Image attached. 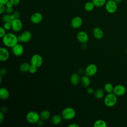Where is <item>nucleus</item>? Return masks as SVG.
<instances>
[{"label": "nucleus", "mask_w": 127, "mask_h": 127, "mask_svg": "<svg viewBox=\"0 0 127 127\" xmlns=\"http://www.w3.org/2000/svg\"><path fill=\"white\" fill-rule=\"evenodd\" d=\"M118 8L117 3L114 0H108L105 3V9L109 13H115Z\"/></svg>", "instance_id": "obj_5"}, {"label": "nucleus", "mask_w": 127, "mask_h": 127, "mask_svg": "<svg viewBox=\"0 0 127 127\" xmlns=\"http://www.w3.org/2000/svg\"><path fill=\"white\" fill-rule=\"evenodd\" d=\"M87 92L89 94H92L94 92V89L92 88H88L87 90Z\"/></svg>", "instance_id": "obj_38"}, {"label": "nucleus", "mask_w": 127, "mask_h": 127, "mask_svg": "<svg viewBox=\"0 0 127 127\" xmlns=\"http://www.w3.org/2000/svg\"><path fill=\"white\" fill-rule=\"evenodd\" d=\"M51 116V114L50 112L47 110H45L42 111L40 114V119L43 120V121H46L48 120Z\"/></svg>", "instance_id": "obj_20"}, {"label": "nucleus", "mask_w": 127, "mask_h": 127, "mask_svg": "<svg viewBox=\"0 0 127 127\" xmlns=\"http://www.w3.org/2000/svg\"><path fill=\"white\" fill-rule=\"evenodd\" d=\"M11 29L15 32H18L21 31L22 28V23L19 18H16L12 20Z\"/></svg>", "instance_id": "obj_9"}, {"label": "nucleus", "mask_w": 127, "mask_h": 127, "mask_svg": "<svg viewBox=\"0 0 127 127\" xmlns=\"http://www.w3.org/2000/svg\"><path fill=\"white\" fill-rule=\"evenodd\" d=\"M40 115L35 111H29L26 114V121L30 124H35L37 123L40 120Z\"/></svg>", "instance_id": "obj_4"}, {"label": "nucleus", "mask_w": 127, "mask_h": 127, "mask_svg": "<svg viewBox=\"0 0 127 127\" xmlns=\"http://www.w3.org/2000/svg\"><path fill=\"white\" fill-rule=\"evenodd\" d=\"M126 92V87L121 84H118L114 86L113 93L117 96H121L124 95Z\"/></svg>", "instance_id": "obj_10"}, {"label": "nucleus", "mask_w": 127, "mask_h": 127, "mask_svg": "<svg viewBox=\"0 0 127 127\" xmlns=\"http://www.w3.org/2000/svg\"><path fill=\"white\" fill-rule=\"evenodd\" d=\"M95 6L102 7L104 5H105L106 0H92V1Z\"/></svg>", "instance_id": "obj_27"}, {"label": "nucleus", "mask_w": 127, "mask_h": 127, "mask_svg": "<svg viewBox=\"0 0 127 127\" xmlns=\"http://www.w3.org/2000/svg\"></svg>", "instance_id": "obj_46"}, {"label": "nucleus", "mask_w": 127, "mask_h": 127, "mask_svg": "<svg viewBox=\"0 0 127 127\" xmlns=\"http://www.w3.org/2000/svg\"><path fill=\"white\" fill-rule=\"evenodd\" d=\"M114 0L115 1V2H116L117 4L120 3L122 2V1H123V0Z\"/></svg>", "instance_id": "obj_44"}, {"label": "nucleus", "mask_w": 127, "mask_h": 127, "mask_svg": "<svg viewBox=\"0 0 127 127\" xmlns=\"http://www.w3.org/2000/svg\"><path fill=\"white\" fill-rule=\"evenodd\" d=\"M12 52L14 56L19 57L23 54L24 48L22 45L17 43L12 48Z\"/></svg>", "instance_id": "obj_11"}, {"label": "nucleus", "mask_w": 127, "mask_h": 127, "mask_svg": "<svg viewBox=\"0 0 127 127\" xmlns=\"http://www.w3.org/2000/svg\"><path fill=\"white\" fill-rule=\"evenodd\" d=\"M117 96L113 92L108 93L105 96L104 100V102L107 107H112L117 104Z\"/></svg>", "instance_id": "obj_2"}, {"label": "nucleus", "mask_w": 127, "mask_h": 127, "mask_svg": "<svg viewBox=\"0 0 127 127\" xmlns=\"http://www.w3.org/2000/svg\"><path fill=\"white\" fill-rule=\"evenodd\" d=\"M6 110H7V108L5 106H3V107H2V108H1V112H5L6 111Z\"/></svg>", "instance_id": "obj_43"}, {"label": "nucleus", "mask_w": 127, "mask_h": 127, "mask_svg": "<svg viewBox=\"0 0 127 127\" xmlns=\"http://www.w3.org/2000/svg\"><path fill=\"white\" fill-rule=\"evenodd\" d=\"M2 41L4 46L9 48H12L19 42L17 36L12 33H6L2 38Z\"/></svg>", "instance_id": "obj_1"}, {"label": "nucleus", "mask_w": 127, "mask_h": 127, "mask_svg": "<svg viewBox=\"0 0 127 127\" xmlns=\"http://www.w3.org/2000/svg\"><path fill=\"white\" fill-rule=\"evenodd\" d=\"M104 95V92L102 89L99 88L96 90L94 92L95 97L98 99H102Z\"/></svg>", "instance_id": "obj_24"}, {"label": "nucleus", "mask_w": 127, "mask_h": 127, "mask_svg": "<svg viewBox=\"0 0 127 127\" xmlns=\"http://www.w3.org/2000/svg\"><path fill=\"white\" fill-rule=\"evenodd\" d=\"M82 19L80 17L75 16L71 21V26L74 29H77L82 25Z\"/></svg>", "instance_id": "obj_13"}, {"label": "nucleus", "mask_w": 127, "mask_h": 127, "mask_svg": "<svg viewBox=\"0 0 127 127\" xmlns=\"http://www.w3.org/2000/svg\"><path fill=\"white\" fill-rule=\"evenodd\" d=\"M4 117L3 115V113L1 111L0 112V124H1L4 121Z\"/></svg>", "instance_id": "obj_36"}, {"label": "nucleus", "mask_w": 127, "mask_h": 127, "mask_svg": "<svg viewBox=\"0 0 127 127\" xmlns=\"http://www.w3.org/2000/svg\"><path fill=\"white\" fill-rule=\"evenodd\" d=\"M10 0H0V3L5 5L7 2H8Z\"/></svg>", "instance_id": "obj_40"}, {"label": "nucleus", "mask_w": 127, "mask_h": 127, "mask_svg": "<svg viewBox=\"0 0 127 127\" xmlns=\"http://www.w3.org/2000/svg\"><path fill=\"white\" fill-rule=\"evenodd\" d=\"M6 34V30L3 27H0V37L2 38Z\"/></svg>", "instance_id": "obj_32"}, {"label": "nucleus", "mask_w": 127, "mask_h": 127, "mask_svg": "<svg viewBox=\"0 0 127 127\" xmlns=\"http://www.w3.org/2000/svg\"><path fill=\"white\" fill-rule=\"evenodd\" d=\"M6 6L4 4L0 3V13L2 14L4 11H5Z\"/></svg>", "instance_id": "obj_34"}, {"label": "nucleus", "mask_w": 127, "mask_h": 127, "mask_svg": "<svg viewBox=\"0 0 127 127\" xmlns=\"http://www.w3.org/2000/svg\"><path fill=\"white\" fill-rule=\"evenodd\" d=\"M62 119V117L59 115H55L51 118V122L54 125H58L61 123Z\"/></svg>", "instance_id": "obj_19"}, {"label": "nucleus", "mask_w": 127, "mask_h": 127, "mask_svg": "<svg viewBox=\"0 0 127 127\" xmlns=\"http://www.w3.org/2000/svg\"><path fill=\"white\" fill-rule=\"evenodd\" d=\"M76 115L75 111L71 107L64 108L62 112V117L65 120H70L73 119Z\"/></svg>", "instance_id": "obj_3"}, {"label": "nucleus", "mask_w": 127, "mask_h": 127, "mask_svg": "<svg viewBox=\"0 0 127 127\" xmlns=\"http://www.w3.org/2000/svg\"><path fill=\"white\" fill-rule=\"evenodd\" d=\"M2 75H1V74L0 75V83H1L2 80Z\"/></svg>", "instance_id": "obj_45"}, {"label": "nucleus", "mask_w": 127, "mask_h": 127, "mask_svg": "<svg viewBox=\"0 0 127 127\" xmlns=\"http://www.w3.org/2000/svg\"><path fill=\"white\" fill-rule=\"evenodd\" d=\"M20 13L18 11H15L12 13H11L10 14L11 18L12 20H13L16 18H19L20 17Z\"/></svg>", "instance_id": "obj_29"}, {"label": "nucleus", "mask_w": 127, "mask_h": 127, "mask_svg": "<svg viewBox=\"0 0 127 127\" xmlns=\"http://www.w3.org/2000/svg\"><path fill=\"white\" fill-rule=\"evenodd\" d=\"M37 124H38V126H43V125H44V122H43V120H42L41 119V120H39V121H38V122L37 123Z\"/></svg>", "instance_id": "obj_41"}, {"label": "nucleus", "mask_w": 127, "mask_h": 127, "mask_svg": "<svg viewBox=\"0 0 127 127\" xmlns=\"http://www.w3.org/2000/svg\"><path fill=\"white\" fill-rule=\"evenodd\" d=\"M80 79L81 78L79 74L75 73H73L70 76V81L71 84L74 85H78L80 81Z\"/></svg>", "instance_id": "obj_17"}, {"label": "nucleus", "mask_w": 127, "mask_h": 127, "mask_svg": "<svg viewBox=\"0 0 127 127\" xmlns=\"http://www.w3.org/2000/svg\"><path fill=\"white\" fill-rule=\"evenodd\" d=\"M13 9L12 7H6V9H5V11L6 12V13L11 14V13H13Z\"/></svg>", "instance_id": "obj_33"}, {"label": "nucleus", "mask_w": 127, "mask_h": 127, "mask_svg": "<svg viewBox=\"0 0 127 127\" xmlns=\"http://www.w3.org/2000/svg\"><path fill=\"white\" fill-rule=\"evenodd\" d=\"M93 126L94 127H107V124L103 120H98L95 122Z\"/></svg>", "instance_id": "obj_23"}, {"label": "nucleus", "mask_w": 127, "mask_h": 127, "mask_svg": "<svg viewBox=\"0 0 127 127\" xmlns=\"http://www.w3.org/2000/svg\"><path fill=\"white\" fill-rule=\"evenodd\" d=\"M1 20L4 23H5V22H11V21L12 20L11 18L10 14H7V13L2 16V17L1 18Z\"/></svg>", "instance_id": "obj_28"}, {"label": "nucleus", "mask_w": 127, "mask_h": 127, "mask_svg": "<svg viewBox=\"0 0 127 127\" xmlns=\"http://www.w3.org/2000/svg\"><path fill=\"white\" fill-rule=\"evenodd\" d=\"M77 38L80 43L85 44L88 41V34L84 31H79L77 34Z\"/></svg>", "instance_id": "obj_14"}, {"label": "nucleus", "mask_w": 127, "mask_h": 127, "mask_svg": "<svg viewBox=\"0 0 127 127\" xmlns=\"http://www.w3.org/2000/svg\"><path fill=\"white\" fill-rule=\"evenodd\" d=\"M5 6H6V7H12V6H13V4H12V3L10 2V1L9 0L8 2H7V3H6V4H5Z\"/></svg>", "instance_id": "obj_39"}, {"label": "nucleus", "mask_w": 127, "mask_h": 127, "mask_svg": "<svg viewBox=\"0 0 127 127\" xmlns=\"http://www.w3.org/2000/svg\"><path fill=\"white\" fill-rule=\"evenodd\" d=\"M9 97V93L8 90L2 87L0 89V97L3 100H7Z\"/></svg>", "instance_id": "obj_18"}, {"label": "nucleus", "mask_w": 127, "mask_h": 127, "mask_svg": "<svg viewBox=\"0 0 127 127\" xmlns=\"http://www.w3.org/2000/svg\"><path fill=\"white\" fill-rule=\"evenodd\" d=\"M6 70L5 68H1V69L0 70V73L1 75H4L6 74Z\"/></svg>", "instance_id": "obj_37"}, {"label": "nucleus", "mask_w": 127, "mask_h": 127, "mask_svg": "<svg viewBox=\"0 0 127 127\" xmlns=\"http://www.w3.org/2000/svg\"><path fill=\"white\" fill-rule=\"evenodd\" d=\"M13 5H17L20 3V0H10Z\"/></svg>", "instance_id": "obj_35"}, {"label": "nucleus", "mask_w": 127, "mask_h": 127, "mask_svg": "<svg viewBox=\"0 0 127 127\" xmlns=\"http://www.w3.org/2000/svg\"><path fill=\"white\" fill-rule=\"evenodd\" d=\"M95 6L92 1H88L84 5V8L86 11H90L94 9Z\"/></svg>", "instance_id": "obj_26"}, {"label": "nucleus", "mask_w": 127, "mask_h": 127, "mask_svg": "<svg viewBox=\"0 0 127 127\" xmlns=\"http://www.w3.org/2000/svg\"><path fill=\"white\" fill-rule=\"evenodd\" d=\"M114 86L113 85L110 83H107L105 84L104 89L105 92H106L108 93H113V90H114Z\"/></svg>", "instance_id": "obj_25"}, {"label": "nucleus", "mask_w": 127, "mask_h": 127, "mask_svg": "<svg viewBox=\"0 0 127 127\" xmlns=\"http://www.w3.org/2000/svg\"><path fill=\"white\" fill-rule=\"evenodd\" d=\"M43 20V15L40 12L34 13L30 17V20L33 24H38Z\"/></svg>", "instance_id": "obj_12"}, {"label": "nucleus", "mask_w": 127, "mask_h": 127, "mask_svg": "<svg viewBox=\"0 0 127 127\" xmlns=\"http://www.w3.org/2000/svg\"><path fill=\"white\" fill-rule=\"evenodd\" d=\"M93 35L97 39H101L103 37L104 33L103 30L99 27H96L93 29Z\"/></svg>", "instance_id": "obj_16"}, {"label": "nucleus", "mask_w": 127, "mask_h": 127, "mask_svg": "<svg viewBox=\"0 0 127 127\" xmlns=\"http://www.w3.org/2000/svg\"><path fill=\"white\" fill-rule=\"evenodd\" d=\"M43 63L42 57L39 54H35L33 55L31 58L30 64L33 65L37 67H40Z\"/></svg>", "instance_id": "obj_6"}, {"label": "nucleus", "mask_w": 127, "mask_h": 127, "mask_svg": "<svg viewBox=\"0 0 127 127\" xmlns=\"http://www.w3.org/2000/svg\"><path fill=\"white\" fill-rule=\"evenodd\" d=\"M68 127H79V126L76 124H72L68 126Z\"/></svg>", "instance_id": "obj_42"}, {"label": "nucleus", "mask_w": 127, "mask_h": 127, "mask_svg": "<svg viewBox=\"0 0 127 127\" xmlns=\"http://www.w3.org/2000/svg\"><path fill=\"white\" fill-rule=\"evenodd\" d=\"M97 71V67L94 64H88L85 68V73L89 77L94 76Z\"/></svg>", "instance_id": "obj_7"}, {"label": "nucleus", "mask_w": 127, "mask_h": 127, "mask_svg": "<svg viewBox=\"0 0 127 127\" xmlns=\"http://www.w3.org/2000/svg\"><path fill=\"white\" fill-rule=\"evenodd\" d=\"M19 42L27 43L31 39L32 34L28 30L24 31L21 35L17 36Z\"/></svg>", "instance_id": "obj_8"}, {"label": "nucleus", "mask_w": 127, "mask_h": 127, "mask_svg": "<svg viewBox=\"0 0 127 127\" xmlns=\"http://www.w3.org/2000/svg\"><path fill=\"white\" fill-rule=\"evenodd\" d=\"M37 68L36 66L33 65H30V68H29V71L31 73H35L36 72L37 70Z\"/></svg>", "instance_id": "obj_31"}, {"label": "nucleus", "mask_w": 127, "mask_h": 127, "mask_svg": "<svg viewBox=\"0 0 127 127\" xmlns=\"http://www.w3.org/2000/svg\"><path fill=\"white\" fill-rule=\"evenodd\" d=\"M9 57V53L5 48L1 47L0 49V61L1 62L6 61Z\"/></svg>", "instance_id": "obj_15"}, {"label": "nucleus", "mask_w": 127, "mask_h": 127, "mask_svg": "<svg viewBox=\"0 0 127 127\" xmlns=\"http://www.w3.org/2000/svg\"><path fill=\"white\" fill-rule=\"evenodd\" d=\"M3 27L6 30H9L11 29V22H5L3 25Z\"/></svg>", "instance_id": "obj_30"}, {"label": "nucleus", "mask_w": 127, "mask_h": 127, "mask_svg": "<svg viewBox=\"0 0 127 127\" xmlns=\"http://www.w3.org/2000/svg\"><path fill=\"white\" fill-rule=\"evenodd\" d=\"M30 65L31 64H30L27 63H22L19 66V69L22 72H26L29 71Z\"/></svg>", "instance_id": "obj_22"}, {"label": "nucleus", "mask_w": 127, "mask_h": 127, "mask_svg": "<svg viewBox=\"0 0 127 127\" xmlns=\"http://www.w3.org/2000/svg\"><path fill=\"white\" fill-rule=\"evenodd\" d=\"M80 81L81 82V84L83 86H84V87H88L90 85V79L89 77L87 75H84L83 76H82V77L80 79Z\"/></svg>", "instance_id": "obj_21"}]
</instances>
